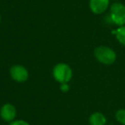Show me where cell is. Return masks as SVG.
I'll list each match as a JSON object with an SVG mask.
<instances>
[{"label": "cell", "instance_id": "9", "mask_svg": "<svg viewBox=\"0 0 125 125\" xmlns=\"http://www.w3.org/2000/svg\"><path fill=\"white\" fill-rule=\"evenodd\" d=\"M116 119L121 124L125 125V109H119L116 112Z\"/></svg>", "mask_w": 125, "mask_h": 125}, {"label": "cell", "instance_id": "10", "mask_svg": "<svg viewBox=\"0 0 125 125\" xmlns=\"http://www.w3.org/2000/svg\"><path fill=\"white\" fill-rule=\"evenodd\" d=\"M10 125H30L28 122L24 121V120H16V121L11 122Z\"/></svg>", "mask_w": 125, "mask_h": 125}, {"label": "cell", "instance_id": "3", "mask_svg": "<svg viewBox=\"0 0 125 125\" xmlns=\"http://www.w3.org/2000/svg\"><path fill=\"white\" fill-rule=\"evenodd\" d=\"M110 19L117 26L125 25V5L121 3H114L110 10Z\"/></svg>", "mask_w": 125, "mask_h": 125}, {"label": "cell", "instance_id": "2", "mask_svg": "<svg viewBox=\"0 0 125 125\" xmlns=\"http://www.w3.org/2000/svg\"><path fill=\"white\" fill-rule=\"evenodd\" d=\"M94 56L96 59L103 64H112L116 59V54L111 48L101 45L94 50Z\"/></svg>", "mask_w": 125, "mask_h": 125}, {"label": "cell", "instance_id": "1", "mask_svg": "<svg viewBox=\"0 0 125 125\" xmlns=\"http://www.w3.org/2000/svg\"><path fill=\"white\" fill-rule=\"evenodd\" d=\"M53 77L57 82L62 83H68L72 78L73 72L68 64L64 62H59L56 64L52 70Z\"/></svg>", "mask_w": 125, "mask_h": 125}, {"label": "cell", "instance_id": "5", "mask_svg": "<svg viewBox=\"0 0 125 125\" xmlns=\"http://www.w3.org/2000/svg\"><path fill=\"white\" fill-rule=\"evenodd\" d=\"M0 116L5 122H13L16 116V109L11 104H4L0 110Z\"/></svg>", "mask_w": 125, "mask_h": 125}, {"label": "cell", "instance_id": "4", "mask_svg": "<svg viewBox=\"0 0 125 125\" xmlns=\"http://www.w3.org/2000/svg\"><path fill=\"white\" fill-rule=\"evenodd\" d=\"M10 76L15 82H24L28 79V71L22 65H14L10 70Z\"/></svg>", "mask_w": 125, "mask_h": 125}, {"label": "cell", "instance_id": "7", "mask_svg": "<svg viewBox=\"0 0 125 125\" xmlns=\"http://www.w3.org/2000/svg\"><path fill=\"white\" fill-rule=\"evenodd\" d=\"M90 125H105L106 117L101 112H94L89 116Z\"/></svg>", "mask_w": 125, "mask_h": 125}, {"label": "cell", "instance_id": "12", "mask_svg": "<svg viewBox=\"0 0 125 125\" xmlns=\"http://www.w3.org/2000/svg\"><path fill=\"white\" fill-rule=\"evenodd\" d=\"M0 21H1V16H0Z\"/></svg>", "mask_w": 125, "mask_h": 125}, {"label": "cell", "instance_id": "11", "mask_svg": "<svg viewBox=\"0 0 125 125\" xmlns=\"http://www.w3.org/2000/svg\"><path fill=\"white\" fill-rule=\"evenodd\" d=\"M60 88H61V90L63 91V92H67V91H69L70 87H69V85L67 83H62V84H61Z\"/></svg>", "mask_w": 125, "mask_h": 125}, {"label": "cell", "instance_id": "8", "mask_svg": "<svg viewBox=\"0 0 125 125\" xmlns=\"http://www.w3.org/2000/svg\"><path fill=\"white\" fill-rule=\"evenodd\" d=\"M116 35V38L117 41L123 45H125V25L124 26H121L116 30L111 32Z\"/></svg>", "mask_w": 125, "mask_h": 125}, {"label": "cell", "instance_id": "6", "mask_svg": "<svg viewBox=\"0 0 125 125\" xmlns=\"http://www.w3.org/2000/svg\"><path fill=\"white\" fill-rule=\"evenodd\" d=\"M110 4V0H90L89 8L94 14L99 15L107 10Z\"/></svg>", "mask_w": 125, "mask_h": 125}, {"label": "cell", "instance_id": "13", "mask_svg": "<svg viewBox=\"0 0 125 125\" xmlns=\"http://www.w3.org/2000/svg\"><path fill=\"white\" fill-rule=\"evenodd\" d=\"M115 1H116V0H115Z\"/></svg>", "mask_w": 125, "mask_h": 125}]
</instances>
